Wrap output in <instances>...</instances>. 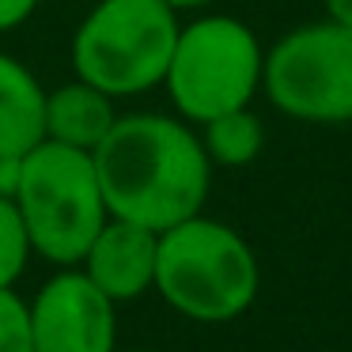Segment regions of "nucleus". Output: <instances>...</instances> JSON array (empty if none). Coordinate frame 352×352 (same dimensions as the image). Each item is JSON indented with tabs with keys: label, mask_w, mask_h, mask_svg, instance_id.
I'll return each mask as SVG.
<instances>
[{
	"label": "nucleus",
	"mask_w": 352,
	"mask_h": 352,
	"mask_svg": "<svg viewBox=\"0 0 352 352\" xmlns=\"http://www.w3.org/2000/svg\"><path fill=\"white\" fill-rule=\"evenodd\" d=\"M95 170L110 216L167 231L205 212L212 160L201 133L178 114H118L95 148Z\"/></svg>",
	"instance_id": "obj_1"
},
{
	"label": "nucleus",
	"mask_w": 352,
	"mask_h": 352,
	"mask_svg": "<svg viewBox=\"0 0 352 352\" xmlns=\"http://www.w3.org/2000/svg\"><path fill=\"white\" fill-rule=\"evenodd\" d=\"M261 288L254 246L235 228L197 212L160 231L155 292L190 322H231L246 314Z\"/></svg>",
	"instance_id": "obj_2"
},
{
	"label": "nucleus",
	"mask_w": 352,
	"mask_h": 352,
	"mask_svg": "<svg viewBox=\"0 0 352 352\" xmlns=\"http://www.w3.org/2000/svg\"><path fill=\"white\" fill-rule=\"evenodd\" d=\"M12 197L23 212L34 254L54 261L57 269L80 265L87 246L110 220L95 155L57 140H42L19 160V182Z\"/></svg>",
	"instance_id": "obj_3"
},
{
	"label": "nucleus",
	"mask_w": 352,
	"mask_h": 352,
	"mask_svg": "<svg viewBox=\"0 0 352 352\" xmlns=\"http://www.w3.org/2000/svg\"><path fill=\"white\" fill-rule=\"evenodd\" d=\"M178 27L167 0H99L72 34V69L110 99L144 95L163 87Z\"/></svg>",
	"instance_id": "obj_4"
},
{
	"label": "nucleus",
	"mask_w": 352,
	"mask_h": 352,
	"mask_svg": "<svg viewBox=\"0 0 352 352\" xmlns=\"http://www.w3.org/2000/svg\"><path fill=\"white\" fill-rule=\"evenodd\" d=\"M265 50L258 34L235 16H201L178 27L167 87L175 114L190 125H205L228 110H243L261 91Z\"/></svg>",
	"instance_id": "obj_5"
},
{
	"label": "nucleus",
	"mask_w": 352,
	"mask_h": 352,
	"mask_svg": "<svg viewBox=\"0 0 352 352\" xmlns=\"http://www.w3.org/2000/svg\"><path fill=\"white\" fill-rule=\"evenodd\" d=\"M261 91L296 122H352V27L318 19L288 31L273 50H265Z\"/></svg>",
	"instance_id": "obj_6"
},
{
	"label": "nucleus",
	"mask_w": 352,
	"mask_h": 352,
	"mask_svg": "<svg viewBox=\"0 0 352 352\" xmlns=\"http://www.w3.org/2000/svg\"><path fill=\"white\" fill-rule=\"evenodd\" d=\"M31 307L34 352H114L118 349V303H110L80 265L54 273Z\"/></svg>",
	"instance_id": "obj_7"
},
{
	"label": "nucleus",
	"mask_w": 352,
	"mask_h": 352,
	"mask_svg": "<svg viewBox=\"0 0 352 352\" xmlns=\"http://www.w3.org/2000/svg\"><path fill=\"white\" fill-rule=\"evenodd\" d=\"M155 261H160V231L110 216L80 258V269L110 303L122 307L155 292Z\"/></svg>",
	"instance_id": "obj_8"
},
{
	"label": "nucleus",
	"mask_w": 352,
	"mask_h": 352,
	"mask_svg": "<svg viewBox=\"0 0 352 352\" xmlns=\"http://www.w3.org/2000/svg\"><path fill=\"white\" fill-rule=\"evenodd\" d=\"M46 140V87L19 57L0 54V160H19Z\"/></svg>",
	"instance_id": "obj_9"
},
{
	"label": "nucleus",
	"mask_w": 352,
	"mask_h": 352,
	"mask_svg": "<svg viewBox=\"0 0 352 352\" xmlns=\"http://www.w3.org/2000/svg\"><path fill=\"white\" fill-rule=\"evenodd\" d=\"M114 102L118 99H110L107 91L91 87L80 76L46 91V140L80 148V152H95L118 122Z\"/></svg>",
	"instance_id": "obj_10"
},
{
	"label": "nucleus",
	"mask_w": 352,
	"mask_h": 352,
	"mask_svg": "<svg viewBox=\"0 0 352 352\" xmlns=\"http://www.w3.org/2000/svg\"><path fill=\"white\" fill-rule=\"evenodd\" d=\"M201 144H205L212 167H250L265 148V125L250 107L228 110L201 125Z\"/></svg>",
	"instance_id": "obj_11"
},
{
	"label": "nucleus",
	"mask_w": 352,
	"mask_h": 352,
	"mask_svg": "<svg viewBox=\"0 0 352 352\" xmlns=\"http://www.w3.org/2000/svg\"><path fill=\"white\" fill-rule=\"evenodd\" d=\"M34 258L31 235H27L23 212L16 197H0V288H16Z\"/></svg>",
	"instance_id": "obj_12"
},
{
	"label": "nucleus",
	"mask_w": 352,
	"mask_h": 352,
	"mask_svg": "<svg viewBox=\"0 0 352 352\" xmlns=\"http://www.w3.org/2000/svg\"><path fill=\"white\" fill-rule=\"evenodd\" d=\"M0 352H34L31 307L16 288H0Z\"/></svg>",
	"instance_id": "obj_13"
},
{
	"label": "nucleus",
	"mask_w": 352,
	"mask_h": 352,
	"mask_svg": "<svg viewBox=\"0 0 352 352\" xmlns=\"http://www.w3.org/2000/svg\"><path fill=\"white\" fill-rule=\"evenodd\" d=\"M38 4H42V0H0V34L23 27L27 19L34 16V8H38Z\"/></svg>",
	"instance_id": "obj_14"
},
{
	"label": "nucleus",
	"mask_w": 352,
	"mask_h": 352,
	"mask_svg": "<svg viewBox=\"0 0 352 352\" xmlns=\"http://www.w3.org/2000/svg\"><path fill=\"white\" fill-rule=\"evenodd\" d=\"M326 19L352 27V0H326Z\"/></svg>",
	"instance_id": "obj_15"
},
{
	"label": "nucleus",
	"mask_w": 352,
	"mask_h": 352,
	"mask_svg": "<svg viewBox=\"0 0 352 352\" xmlns=\"http://www.w3.org/2000/svg\"><path fill=\"white\" fill-rule=\"evenodd\" d=\"M167 4H170L175 12H197V8H208L212 0H167Z\"/></svg>",
	"instance_id": "obj_16"
},
{
	"label": "nucleus",
	"mask_w": 352,
	"mask_h": 352,
	"mask_svg": "<svg viewBox=\"0 0 352 352\" xmlns=\"http://www.w3.org/2000/svg\"><path fill=\"white\" fill-rule=\"evenodd\" d=\"M114 352H155V349H114Z\"/></svg>",
	"instance_id": "obj_17"
}]
</instances>
